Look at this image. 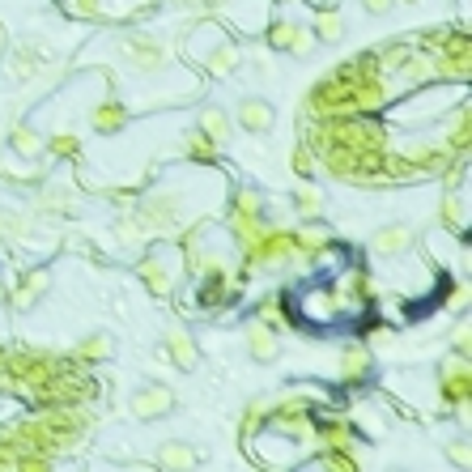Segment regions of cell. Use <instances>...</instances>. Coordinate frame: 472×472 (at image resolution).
Listing matches in <instances>:
<instances>
[{
    "label": "cell",
    "mask_w": 472,
    "mask_h": 472,
    "mask_svg": "<svg viewBox=\"0 0 472 472\" xmlns=\"http://www.w3.org/2000/svg\"><path fill=\"white\" fill-rule=\"evenodd\" d=\"M98 43L111 52V64L120 60L132 77H140V82H162L167 72H183L179 60H175V43H170V34H162V30L128 26V30L102 34Z\"/></svg>",
    "instance_id": "cell-1"
},
{
    "label": "cell",
    "mask_w": 472,
    "mask_h": 472,
    "mask_svg": "<svg viewBox=\"0 0 472 472\" xmlns=\"http://www.w3.org/2000/svg\"><path fill=\"white\" fill-rule=\"evenodd\" d=\"M183 56L200 64L208 77H235L243 69V43H235V34L217 22V17H200L196 26H188V39H183Z\"/></svg>",
    "instance_id": "cell-2"
},
{
    "label": "cell",
    "mask_w": 472,
    "mask_h": 472,
    "mask_svg": "<svg viewBox=\"0 0 472 472\" xmlns=\"http://www.w3.org/2000/svg\"><path fill=\"white\" fill-rule=\"evenodd\" d=\"M238 255H243V268H238V273H277V268L298 260V251H294V230H281V226L268 222L247 247H238Z\"/></svg>",
    "instance_id": "cell-3"
},
{
    "label": "cell",
    "mask_w": 472,
    "mask_h": 472,
    "mask_svg": "<svg viewBox=\"0 0 472 472\" xmlns=\"http://www.w3.org/2000/svg\"><path fill=\"white\" fill-rule=\"evenodd\" d=\"M167 9L196 17H226L238 30H265L268 22V0H167Z\"/></svg>",
    "instance_id": "cell-4"
},
{
    "label": "cell",
    "mask_w": 472,
    "mask_h": 472,
    "mask_svg": "<svg viewBox=\"0 0 472 472\" xmlns=\"http://www.w3.org/2000/svg\"><path fill=\"white\" fill-rule=\"evenodd\" d=\"M430 56H434V72H438V82L464 85L472 77V47H468V34H464V30L447 26V34L438 39V47H434Z\"/></svg>",
    "instance_id": "cell-5"
},
{
    "label": "cell",
    "mask_w": 472,
    "mask_h": 472,
    "mask_svg": "<svg viewBox=\"0 0 472 472\" xmlns=\"http://www.w3.org/2000/svg\"><path fill=\"white\" fill-rule=\"evenodd\" d=\"M438 396H443L447 409H468L472 400V371H468V358H451L443 361L438 371Z\"/></svg>",
    "instance_id": "cell-6"
},
{
    "label": "cell",
    "mask_w": 472,
    "mask_h": 472,
    "mask_svg": "<svg viewBox=\"0 0 472 472\" xmlns=\"http://www.w3.org/2000/svg\"><path fill=\"white\" fill-rule=\"evenodd\" d=\"M128 120H132V107L115 94V82H111L107 85V94L90 107V128H94L98 137H115V132H124L128 128Z\"/></svg>",
    "instance_id": "cell-7"
},
{
    "label": "cell",
    "mask_w": 472,
    "mask_h": 472,
    "mask_svg": "<svg viewBox=\"0 0 472 472\" xmlns=\"http://www.w3.org/2000/svg\"><path fill=\"white\" fill-rule=\"evenodd\" d=\"M230 120H235L238 132H247V137H265V132H273V124H277V111H273V102H268V98L243 94L235 102Z\"/></svg>",
    "instance_id": "cell-8"
},
{
    "label": "cell",
    "mask_w": 472,
    "mask_h": 472,
    "mask_svg": "<svg viewBox=\"0 0 472 472\" xmlns=\"http://www.w3.org/2000/svg\"><path fill=\"white\" fill-rule=\"evenodd\" d=\"M175 404H179V396H175L167 383H145V388L132 391L128 409H132L137 421H162V417L175 413Z\"/></svg>",
    "instance_id": "cell-9"
},
{
    "label": "cell",
    "mask_w": 472,
    "mask_h": 472,
    "mask_svg": "<svg viewBox=\"0 0 472 472\" xmlns=\"http://www.w3.org/2000/svg\"><path fill=\"white\" fill-rule=\"evenodd\" d=\"M137 277L145 281V290H149L153 298H167V294L175 290V268L167 265V251H158V247H149L137 260Z\"/></svg>",
    "instance_id": "cell-10"
},
{
    "label": "cell",
    "mask_w": 472,
    "mask_h": 472,
    "mask_svg": "<svg viewBox=\"0 0 472 472\" xmlns=\"http://www.w3.org/2000/svg\"><path fill=\"white\" fill-rule=\"evenodd\" d=\"M47 290H52V273L43 265L26 268L17 281H9V298H14L17 311H30V306H39L43 298H47Z\"/></svg>",
    "instance_id": "cell-11"
},
{
    "label": "cell",
    "mask_w": 472,
    "mask_h": 472,
    "mask_svg": "<svg viewBox=\"0 0 472 472\" xmlns=\"http://www.w3.org/2000/svg\"><path fill=\"white\" fill-rule=\"evenodd\" d=\"M315 447L320 451H353L358 447V430L349 417H315Z\"/></svg>",
    "instance_id": "cell-12"
},
{
    "label": "cell",
    "mask_w": 472,
    "mask_h": 472,
    "mask_svg": "<svg viewBox=\"0 0 472 472\" xmlns=\"http://www.w3.org/2000/svg\"><path fill=\"white\" fill-rule=\"evenodd\" d=\"M371 371H375V353H371L366 345H345L341 349V358H336V379H341V383L358 388V383L371 379Z\"/></svg>",
    "instance_id": "cell-13"
},
{
    "label": "cell",
    "mask_w": 472,
    "mask_h": 472,
    "mask_svg": "<svg viewBox=\"0 0 472 472\" xmlns=\"http://www.w3.org/2000/svg\"><path fill=\"white\" fill-rule=\"evenodd\" d=\"M196 128H200L217 149H230V140H235V120H230V111H222L217 102H205V107L196 111Z\"/></svg>",
    "instance_id": "cell-14"
},
{
    "label": "cell",
    "mask_w": 472,
    "mask_h": 472,
    "mask_svg": "<svg viewBox=\"0 0 472 472\" xmlns=\"http://www.w3.org/2000/svg\"><path fill=\"white\" fill-rule=\"evenodd\" d=\"M162 349H167V358L175 361L179 371H196V366H200V349H196V336L188 332L183 323H170Z\"/></svg>",
    "instance_id": "cell-15"
},
{
    "label": "cell",
    "mask_w": 472,
    "mask_h": 472,
    "mask_svg": "<svg viewBox=\"0 0 472 472\" xmlns=\"http://www.w3.org/2000/svg\"><path fill=\"white\" fill-rule=\"evenodd\" d=\"M243 345H247V353H251V361H277L281 358V341H277V332L268 328V323H260V320H251L247 328H243Z\"/></svg>",
    "instance_id": "cell-16"
},
{
    "label": "cell",
    "mask_w": 472,
    "mask_h": 472,
    "mask_svg": "<svg viewBox=\"0 0 472 472\" xmlns=\"http://www.w3.org/2000/svg\"><path fill=\"white\" fill-rule=\"evenodd\" d=\"M451 120H447V132H443V149H451L456 158H468V140H472V107L468 102H459V107H451Z\"/></svg>",
    "instance_id": "cell-17"
},
{
    "label": "cell",
    "mask_w": 472,
    "mask_h": 472,
    "mask_svg": "<svg viewBox=\"0 0 472 472\" xmlns=\"http://www.w3.org/2000/svg\"><path fill=\"white\" fill-rule=\"evenodd\" d=\"M328 247H332V235H328V226H320V217H311L306 226L294 230V251H298V260H320Z\"/></svg>",
    "instance_id": "cell-18"
},
{
    "label": "cell",
    "mask_w": 472,
    "mask_h": 472,
    "mask_svg": "<svg viewBox=\"0 0 472 472\" xmlns=\"http://www.w3.org/2000/svg\"><path fill=\"white\" fill-rule=\"evenodd\" d=\"M413 226L409 222H391V226H383V230H375V235H371V251H375V255H404V251L413 247Z\"/></svg>",
    "instance_id": "cell-19"
},
{
    "label": "cell",
    "mask_w": 472,
    "mask_h": 472,
    "mask_svg": "<svg viewBox=\"0 0 472 472\" xmlns=\"http://www.w3.org/2000/svg\"><path fill=\"white\" fill-rule=\"evenodd\" d=\"M438 222L451 235H468V200H464V188H447L443 192V200H438Z\"/></svg>",
    "instance_id": "cell-20"
},
{
    "label": "cell",
    "mask_w": 472,
    "mask_h": 472,
    "mask_svg": "<svg viewBox=\"0 0 472 472\" xmlns=\"http://www.w3.org/2000/svg\"><path fill=\"white\" fill-rule=\"evenodd\" d=\"M226 217H268V200L260 188H251V183H238L235 192H230V208H226Z\"/></svg>",
    "instance_id": "cell-21"
},
{
    "label": "cell",
    "mask_w": 472,
    "mask_h": 472,
    "mask_svg": "<svg viewBox=\"0 0 472 472\" xmlns=\"http://www.w3.org/2000/svg\"><path fill=\"white\" fill-rule=\"evenodd\" d=\"M153 464H158V468H167V472H188V468H196V464H200V456H196L192 443H183V438H170V443L158 447Z\"/></svg>",
    "instance_id": "cell-22"
},
{
    "label": "cell",
    "mask_w": 472,
    "mask_h": 472,
    "mask_svg": "<svg viewBox=\"0 0 472 472\" xmlns=\"http://www.w3.org/2000/svg\"><path fill=\"white\" fill-rule=\"evenodd\" d=\"M72 208H77V188L72 183H47L39 192V213H47V217H69Z\"/></svg>",
    "instance_id": "cell-23"
},
{
    "label": "cell",
    "mask_w": 472,
    "mask_h": 472,
    "mask_svg": "<svg viewBox=\"0 0 472 472\" xmlns=\"http://www.w3.org/2000/svg\"><path fill=\"white\" fill-rule=\"evenodd\" d=\"M251 315H255L260 323H268L273 332H281V328L290 323V306H285V294H281V290L260 294V298H255V306H251Z\"/></svg>",
    "instance_id": "cell-24"
},
{
    "label": "cell",
    "mask_w": 472,
    "mask_h": 472,
    "mask_svg": "<svg viewBox=\"0 0 472 472\" xmlns=\"http://www.w3.org/2000/svg\"><path fill=\"white\" fill-rule=\"evenodd\" d=\"M115 353V336L111 332H85L77 345H72V358L82 361V366H94V361H107Z\"/></svg>",
    "instance_id": "cell-25"
},
{
    "label": "cell",
    "mask_w": 472,
    "mask_h": 472,
    "mask_svg": "<svg viewBox=\"0 0 472 472\" xmlns=\"http://www.w3.org/2000/svg\"><path fill=\"white\" fill-rule=\"evenodd\" d=\"M9 149L14 158H43V132L34 124H9Z\"/></svg>",
    "instance_id": "cell-26"
},
{
    "label": "cell",
    "mask_w": 472,
    "mask_h": 472,
    "mask_svg": "<svg viewBox=\"0 0 472 472\" xmlns=\"http://www.w3.org/2000/svg\"><path fill=\"white\" fill-rule=\"evenodd\" d=\"M217 153H222V149H217V145H213L200 128H188V132H183V158H188V162L213 167V162H217Z\"/></svg>",
    "instance_id": "cell-27"
},
{
    "label": "cell",
    "mask_w": 472,
    "mask_h": 472,
    "mask_svg": "<svg viewBox=\"0 0 472 472\" xmlns=\"http://www.w3.org/2000/svg\"><path fill=\"white\" fill-rule=\"evenodd\" d=\"M298 315H306L311 323H328L336 315V298H332V290H306V306H298Z\"/></svg>",
    "instance_id": "cell-28"
},
{
    "label": "cell",
    "mask_w": 472,
    "mask_h": 472,
    "mask_svg": "<svg viewBox=\"0 0 472 472\" xmlns=\"http://www.w3.org/2000/svg\"><path fill=\"white\" fill-rule=\"evenodd\" d=\"M0 238L5 243H26V238H34V217L30 213H14V208H0Z\"/></svg>",
    "instance_id": "cell-29"
},
{
    "label": "cell",
    "mask_w": 472,
    "mask_h": 472,
    "mask_svg": "<svg viewBox=\"0 0 472 472\" xmlns=\"http://www.w3.org/2000/svg\"><path fill=\"white\" fill-rule=\"evenodd\" d=\"M315 39L320 43H341L345 39V14L341 9H315Z\"/></svg>",
    "instance_id": "cell-30"
},
{
    "label": "cell",
    "mask_w": 472,
    "mask_h": 472,
    "mask_svg": "<svg viewBox=\"0 0 472 472\" xmlns=\"http://www.w3.org/2000/svg\"><path fill=\"white\" fill-rule=\"evenodd\" d=\"M43 153H47V158H60V162H77V158H82V137H77V132L43 137Z\"/></svg>",
    "instance_id": "cell-31"
},
{
    "label": "cell",
    "mask_w": 472,
    "mask_h": 472,
    "mask_svg": "<svg viewBox=\"0 0 472 472\" xmlns=\"http://www.w3.org/2000/svg\"><path fill=\"white\" fill-rule=\"evenodd\" d=\"M294 34H298V22H290V17L265 22V47H268V52H290Z\"/></svg>",
    "instance_id": "cell-32"
},
{
    "label": "cell",
    "mask_w": 472,
    "mask_h": 472,
    "mask_svg": "<svg viewBox=\"0 0 472 472\" xmlns=\"http://www.w3.org/2000/svg\"><path fill=\"white\" fill-rule=\"evenodd\" d=\"M294 208H298V217H303V222L323 217V192H320V188H311V183H298V188H294Z\"/></svg>",
    "instance_id": "cell-33"
},
{
    "label": "cell",
    "mask_w": 472,
    "mask_h": 472,
    "mask_svg": "<svg viewBox=\"0 0 472 472\" xmlns=\"http://www.w3.org/2000/svg\"><path fill=\"white\" fill-rule=\"evenodd\" d=\"M69 17H82V22H107L111 17V5L107 0H60Z\"/></svg>",
    "instance_id": "cell-34"
},
{
    "label": "cell",
    "mask_w": 472,
    "mask_h": 472,
    "mask_svg": "<svg viewBox=\"0 0 472 472\" xmlns=\"http://www.w3.org/2000/svg\"><path fill=\"white\" fill-rule=\"evenodd\" d=\"M265 417H268V400H251L247 409H243V426H238V438H243V443H251L255 434L265 430Z\"/></svg>",
    "instance_id": "cell-35"
},
{
    "label": "cell",
    "mask_w": 472,
    "mask_h": 472,
    "mask_svg": "<svg viewBox=\"0 0 472 472\" xmlns=\"http://www.w3.org/2000/svg\"><path fill=\"white\" fill-rule=\"evenodd\" d=\"M290 162H294V175H298V179H311V175L320 170V158H315V149H311L306 140H298V145H294Z\"/></svg>",
    "instance_id": "cell-36"
},
{
    "label": "cell",
    "mask_w": 472,
    "mask_h": 472,
    "mask_svg": "<svg viewBox=\"0 0 472 472\" xmlns=\"http://www.w3.org/2000/svg\"><path fill=\"white\" fill-rule=\"evenodd\" d=\"M315 47H320V39H315V30L298 22V34H294V43H290V52H285V56L306 60V56H315Z\"/></svg>",
    "instance_id": "cell-37"
},
{
    "label": "cell",
    "mask_w": 472,
    "mask_h": 472,
    "mask_svg": "<svg viewBox=\"0 0 472 472\" xmlns=\"http://www.w3.org/2000/svg\"><path fill=\"white\" fill-rule=\"evenodd\" d=\"M315 464H320V468H328V472H353L361 459L353 456V451H323Z\"/></svg>",
    "instance_id": "cell-38"
},
{
    "label": "cell",
    "mask_w": 472,
    "mask_h": 472,
    "mask_svg": "<svg viewBox=\"0 0 472 472\" xmlns=\"http://www.w3.org/2000/svg\"><path fill=\"white\" fill-rule=\"evenodd\" d=\"M447 306H451L456 315H464V306H468V281H456V285L447 290Z\"/></svg>",
    "instance_id": "cell-39"
},
{
    "label": "cell",
    "mask_w": 472,
    "mask_h": 472,
    "mask_svg": "<svg viewBox=\"0 0 472 472\" xmlns=\"http://www.w3.org/2000/svg\"><path fill=\"white\" fill-rule=\"evenodd\" d=\"M468 345H472V328H468V320H459L456 336H451V349H456V358H468Z\"/></svg>",
    "instance_id": "cell-40"
},
{
    "label": "cell",
    "mask_w": 472,
    "mask_h": 472,
    "mask_svg": "<svg viewBox=\"0 0 472 472\" xmlns=\"http://www.w3.org/2000/svg\"><path fill=\"white\" fill-rule=\"evenodd\" d=\"M358 5H361V9H366L371 17H388L391 9L400 5V0H358Z\"/></svg>",
    "instance_id": "cell-41"
},
{
    "label": "cell",
    "mask_w": 472,
    "mask_h": 472,
    "mask_svg": "<svg viewBox=\"0 0 472 472\" xmlns=\"http://www.w3.org/2000/svg\"><path fill=\"white\" fill-rule=\"evenodd\" d=\"M447 451H451V459H456L459 468H468V438H459V443H451Z\"/></svg>",
    "instance_id": "cell-42"
},
{
    "label": "cell",
    "mask_w": 472,
    "mask_h": 472,
    "mask_svg": "<svg viewBox=\"0 0 472 472\" xmlns=\"http://www.w3.org/2000/svg\"><path fill=\"white\" fill-rule=\"evenodd\" d=\"M9 303V281H5V273H0V306Z\"/></svg>",
    "instance_id": "cell-43"
},
{
    "label": "cell",
    "mask_w": 472,
    "mask_h": 472,
    "mask_svg": "<svg viewBox=\"0 0 472 472\" xmlns=\"http://www.w3.org/2000/svg\"><path fill=\"white\" fill-rule=\"evenodd\" d=\"M140 5H149V0H140Z\"/></svg>",
    "instance_id": "cell-44"
},
{
    "label": "cell",
    "mask_w": 472,
    "mask_h": 472,
    "mask_svg": "<svg viewBox=\"0 0 472 472\" xmlns=\"http://www.w3.org/2000/svg\"><path fill=\"white\" fill-rule=\"evenodd\" d=\"M409 5H413V0H409Z\"/></svg>",
    "instance_id": "cell-45"
}]
</instances>
